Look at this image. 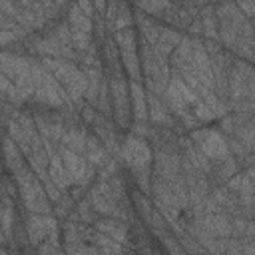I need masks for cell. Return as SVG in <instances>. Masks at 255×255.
<instances>
[{
  "mask_svg": "<svg viewBox=\"0 0 255 255\" xmlns=\"http://www.w3.org/2000/svg\"><path fill=\"white\" fill-rule=\"evenodd\" d=\"M239 8L249 16V20H251L253 26H255V4H239Z\"/></svg>",
  "mask_w": 255,
  "mask_h": 255,
  "instance_id": "8",
  "label": "cell"
},
{
  "mask_svg": "<svg viewBox=\"0 0 255 255\" xmlns=\"http://www.w3.org/2000/svg\"><path fill=\"white\" fill-rule=\"evenodd\" d=\"M14 183L20 191V199L24 203V207L30 213H52V199L42 183V179L32 171L30 165L22 167L20 171L14 173Z\"/></svg>",
  "mask_w": 255,
  "mask_h": 255,
  "instance_id": "3",
  "label": "cell"
},
{
  "mask_svg": "<svg viewBox=\"0 0 255 255\" xmlns=\"http://www.w3.org/2000/svg\"><path fill=\"white\" fill-rule=\"evenodd\" d=\"M129 98H131V112L137 124L145 122L149 118V110H147V92L141 88V84L137 82H129Z\"/></svg>",
  "mask_w": 255,
  "mask_h": 255,
  "instance_id": "7",
  "label": "cell"
},
{
  "mask_svg": "<svg viewBox=\"0 0 255 255\" xmlns=\"http://www.w3.org/2000/svg\"><path fill=\"white\" fill-rule=\"evenodd\" d=\"M110 82V96H112V106H114V118L120 128H128L129 120V82L126 80L124 72L120 74H108Z\"/></svg>",
  "mask_w": 255,
  "mask_h": 255,
  "instance_id": "5",
  "label": "cell"
},
{
  "mask_svg": "<svg viewBox=\"0 0 255 255\" xmlns=\"http://www.w3.org/2000/svg\"><path fill=\"white\" fill-rule=\"evenodd\" d=\"M191 139L195 141L197 149L209 161H217V159H223V157L231 155V151H229V139L221 131H217L213 128L193 129L191 131Z\"/></svg>",
  "mask_w": 255,
  "mask_h": 255,
  "instance_id": "4",
  "label": "cell"
},
{
  "mask_svg": "<svg viewBox=\"0 0 255 255\" xmlns=\"http://www.w3.org/2000/svg\"><path fill=\"white\" fill-rule=\"evenodd\" d=\"M44 66L52 72V76L58 80V84L68 94L70 102L80 104L82 98H86L88 92V76L76 62L72 60H58V58H44Z\"/></svg>",
  "mask_w": 255,
  "mask_h": 255,
  "instance_id": "2",
  "label": "cell"
},
{
  "mask_svg": "<svg viewBox=\"0 0 255 255\" xmlns=\"http://www.w3.org/2000/svg\"><path fill=\"white\" fill-rule=\"evenodd\" d=\"M120 155L124 159V163L128 165V169L133 173L139 191L147 193L151 191V173H153V155L151 149L147 145V141L139 135H128L122 141L120 147Z\"/></svg>",
  "mask_w": 255,
  "mask_h": 255,
  "instance_id": "1",
  "label": "cell"
},
{
  "mask_svg": "<svg viewBox=\"0 0 255 255\" xmlns=\"http://www.w3.org/2000/svg\"><path fill=\"white\" fill-rule=\"evenodd\" d=\"M56 229H58V221L46 213H30L24 223V231H26L32 247L42 245Z\"/></svg>",
  "mask_w": 255,
  "mask_h": 255,
  "instance_id": "6",
  "label": "cell"
}]
</instances>
